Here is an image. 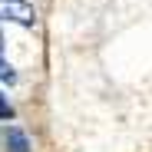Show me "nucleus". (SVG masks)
<instances>
[{
	"instance_id": "obj_1",
	"label": "nucleus",
	"mask_w": 152,
	"mask_h": 152,
	"mask_svg": "<svg viewBox=\"0 0 152 152\" xmlns=\"http://www.w3.org/2000/svg\"><path fill=\"white\" fill-rule=\"evenodd\" d=\"M0 20H10L17 27H33L37 23V10L27 0H0Z\"/></svg>"
},
{
	"instance_id": "obj_2",
	"label": "nucleus",
	"mask_w": 152,
	"mask_h": 152,
	"mask_svg": "<svg viewBox=\"0 0 152 152\" xmlns=\"http://www.w3.org/2000/svg\"><path fill=\"white\" fill-rule=\"evenodd\" d=\"M4 149H7V152H30L27 132L17 129V126H7V132H4Z\"/></svg>"
},
{
	"instance_id": "obj_3",
	"label": "nucleus",
	"mask_w": 152,
	"mask_h": 152,
	"mask_svg": "<svg viewBox=\"0 0 152 152\" xmlns=\"http://www.w3.org/2000/svg\"><path fill=\"white\" fill-rule=\"evenodd\" d=\"M0 83H7V86L17 83V73H13V66H10L7 60H0Z\"/></svg>"
},
{
	"instance_id": "obj_4",
	"label": "nucleus",
	"mask_w": 152,
	"mask_h": 152,
	"mask_svg": "<svg viewBox=\"0 0 152 152\" xmlns=\"http://www.w3.org/2000/svg\"><path fill=\"white\" fill-rule=\"evenodd\" d=\"M0 119H13V106L7 103V96H4V89H0Z\"/></svg>"
}]
</instances>
